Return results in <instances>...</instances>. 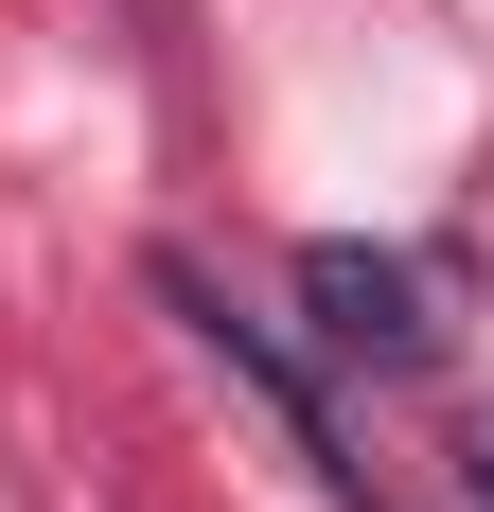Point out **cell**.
<instances>
[{
    "label": "cell",
    "instance_id": "6da1fadb",
    "mask_svg": "<svg viewBox=\"0 0 494 512\" xmlns=\"http://www.w3.org/2000/svg\"><path fill=\"white\" fill-rule=\"evenodd\" d=\"M300 301H318L336 354H389V371L442 336V318H424V265H406V248H353V230H336V248H300Z\"/></svg>",
    "mask_w": 494,
    "mask_h": 512
},
{
    "label": "cell",
    "instance_id": "3957f363",
    "mask_svg": "<svg viewBox=\"0 0 494 512\" xmlns=\"http://www.w3.org/2000/svg\"><path fill=\"white\" fill-rule=\"evenodd\" d=\"M477 495H494V477H477Z\"/></svg>",
    "mask_w": 494,
    "mask_h": 512
},
{
    "label": "cell",
    "instance_id": "7a4b0ae2",
    "mask_svg": "<svg viewBox=\"0 0 494 512\" xmlns=\"http://www.w3.org/2000/svg\"><path fill=\"white\" fill-rule=\"evenodd\" d=\"M159 301L195 318V354H230L247 389H265V407L300 424V460H318V477H353V460H336V407L300 389V354H283V336H265V318H247V301H230V283H212V265H159Z\"/></svg>",
    "mask_w": 494,
    "mask_h": 512
}]
</instances>
